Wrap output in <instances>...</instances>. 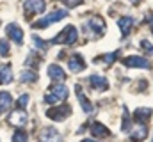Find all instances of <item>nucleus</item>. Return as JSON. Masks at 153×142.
Returning a JSON list of instances; mask_svg holds the SVG:
<instances>
[{"mask_svg": "<svg viewBox=\"0 0 153 142\" xmlns=\"http://www.w3.org/2000/svg\"><path fill=\"white\" fill-rule=\"evenodd\" d=\"M41 142H61V135L55 128H45L39 135Z\"/></svg>", "mask_w": 153, "mask_h": 142, "instance_id": "2eb2a0df", "label": "nucleus"}, {"mask_svg": "<svg viewBox=\"0 0 153 142\" xmlns=\"http://www.w3.org/2000/svg\"><path fill=\"white\" fill-rule=\"evenodd\" d=\"M34 57H36L34 53H29V57L25 59V66H36V68H38L39 62H41V59H34Z\"/></svg>", "mask_w": 153, "mask_h": 142, "instance_id": "bb28decb", "label": "nucleus"}, {"mask_svg": "<svg viewBox=\"0 0 153 142\" xmlns=\"http://www.w3.org/2000/svg\"><path fill=\"white\" fill-rule=\"evenodd\" d=\"M23 11L27 13V18L32 14H41L45 11V0H27L23 4Z\"/></svg>", "mask_w": 153, "mask_h": 142, "instance_id": "0eeeda50", "label": "nucleus"}, {"mask_svg": "<svg viewBox=\"0 0 153 142\" xmlns=\"http://www.w3.org/2000/svg\"><path fill=\"white\" fill-rule=\"evenodd\" d=\"M68 98V87L64 84H57V85H52V89L45 94V101L46 103H59L62 100Z\"/></svg>", "mask_w": 153, "mask_h": 142, "instance_id": "7ed1b4c3", "label": "nucleus"}, {"mask_svg": "<svg viewBox=\"0 0 153 142\" xmlns=\"http://www.w3.org/2000/svg\"><path fill=\"white\" fill-rule=\"evenodd\" d=\"M152 32H153V29H152Z\"/></svg>", "mask_w": 153, "mask_h": 142, "instance_id": "72a5a7b5", "label": "nucleus"}, {"mask_svg": "<svg viewBox=\"0 0 153 142\" xmlns=\"http://www.w3.org/2000/svg\"><path fill=\"white\" fill-rule=\"evenodd\" d=\"M76 39H78L76 29L73 27V25H68L66 29H62L53 39H50L48 44H68V46H71V44L76 43Z\"/></svg>", "mask_w": 153, "mask_h": 142, "instance_id": "f03ea898", "label": "nucleus"}, {"mask_svg": "<svg viewBox=\"0 0 153 142\" xmlns=\"http://www.w3.org/2000/svg\"><path fill=\"white\" fill-rule=\"evenodd\" d=\"M13 105V96L5 91H0V115H4Z\"/></svg>", "mask_w": 153, "mask_h": 142, "instance_id": "6ab92c4d", "label": "nucleus"}, {"mask_svg": "<svg viewBox=\"0 0 153 142\" xmlns=\"http://www.w3.org/2000/svg\"><path fill=\"white\" fill-rule=\"evenodd\" d=\"M27 123V112L25 110H16L9 115V124L16 126V128H23Z\"/></svg>", "mask_w": 153, "mask_h": 142, "instance_id": "1a4fd4ad", "label": "nucleus"}, {"mask_svg": "<svg viewBox=\"0 0 153 142\" xmlns=\"http://www.w3.org/2000/svg\"><path fill=\"white\" fill-rule=\"evenodd\" d=\"M148 137V128L146 124H137L130 130V139L134 142H143L144 139Z\"/></svg>", "mask_w": 153, "mask_h": 142, "instance_id": "9b49d317", "label": "nucleus"}, {"mask_svg": "<svg viewBox=\"0 0 153 142\" xmlns=\"http://www.w3.org/2000/svg\"><path fill=\"white\" fill-rule=\"evenodd\" d=\"M68 66H70V70L73 71V73H78V71L85 70V61H84V57H82L80 53H75V55L70 57Z\"/></svg>", "mask_w": 153, "mask_h": 142, "instance_id": "f8f14e48", "label": "nucleus"}, {"mask_svg": "<svg viewBox=\"0 0 153 142\" xmlns=\"http://www.w3.org/2000/svg\"><path fill=\"white\" fill-rule=\"evenodd\" d=\"M27 141H29L27 132H23L22 128H18V130L14 132V135H13V142H27Z\"/></svg>", "mask_w": 153, "mask_h": 142, "instance_id": "b1692460", "label": "nucleus"}, {"mask_svg": "<svg viewBox=\"0 0 153 142\" xmlns=\"http://www.w3.org/2000/svg\"><path fill=\"white\" fill-rule=\"evenodd\" d=\"M68 16V11L66 9H55V11H52L50 14H46L43 20H39L34 23V29H45V27H48L50 23H55V21H59V20H62V18H66Z\"/></svg>", "mask_w": 153, "mask_h": 142, "instance_id": "20e7f679", "label": "nucleus"}, {"mask_svg": "<svg viewBox=\"0 0 153 142\" xmlns=\"http://www.w3.org/2000/svg\"><path fill=\"white\" fill-rule=\"evenodd\" d=\"M32 41H34L36 48H39L41 52H46V50H48V46H50L46 41H43V39H41V37H38V36H32Z\"/></svg>", "mask_w": 153, "mask_h": 142, "instance_id": "393cba45", "label": "nucleus"}, {"mask_svg": "<svg viewBox=\"0 0 153 142\" xmlns=\"http://www.w3.org/2000/svg\"><path fill=\"white\" fill-rule=\"evenodd\" d=\"M38 78H39V75H38V71H34V70H25V71L20 73V80L25 82V84L38 82Z\"/></svg>", "mask_w": 153, "mask_h": 142, "instance_id": "412c9836", "label": "nucleus"}, {"mask_svg": "<svg viewBox=\"0 0 153 142\" xmlns=\"http://www.w3.org/2000/svg\"><path fill=\"white\" fill-rule=\"evenodd\" d=\"M11 80H13L11 66H9V64H2V66H0V85H2V84H9Z\"/></svg>", "mask_w": 153, "mask_h": 142, "instance_id": "4be33fe9", "label": "nucleus"}, {"mask_svg": "<svg viewBox=\"0 0 153 142\" xmlns=\"http://www.w3.org/2000/svg\"><path fill=\"white\" fill-rule=\"evenodd\" d=\"M150 27H152V29H153V16H152V18H150Z\"/></svg>", "mask_w": 153, "mask_h": 142, "instance_id": "7c9ffc66", "label": "nucleus"}, {"mask_svg": "<svg viewBox=\"0 0 153 142\" xmlns=\"http://www.w3.org/2000/svg\"><path fill=\"white\" fill-rule=\"evenodd\" d=\"M152 142H153V141H152Z\"/></svg>", "mask_w": 153, "mask_h": 142, "instance_id": "f704fd0d", "label": "nucleus"}, {"mask_svg": "<svg viewBox=\"0 0 153 142\" xmlns=\"http://www.w3.org/2000/svg\"><path fill=\"white\" fill-rule=\"evenodd\" d=\"M130 130H132V121H130V115H128L126 106H123V124H121V132L130 133Z\"/></svg>", "mask_w": 153, "mask_h": 142, "instance_id": "5701e85b", "label": "nucleus"}, {"mask_svg": "<svg viewBox=\"0 0 153 142\" xmlns=\"http://www.w3.org/2000/svg\"><path fill=\"white\" fill-rule=\"evenodd\" d=\"M16 105L20 106V108H25V106L29 105V94H22V96L18 98V101H16Z\"/></svg>", "mask_w": 153, "mask_h": 142, "instance_id": "c85d7f7f", "label": "nucleus"}, {"mask_svg": "<svg viewBox=\"0 0 153 142\" xmlns=\"http://www.w3.org/2000/svg\"><path fill=\"white\" fill-rule=\"evenodd\" d=\"M89 84H91V87L96 89V91H105V89H109L107 78H105V76H100V75H91V76H89Z\"/></svg>", "mask_w": 153, "mask_h": 142, "instance_id": "ddd939ff", "label": "nucleus"}, {"mask_svg": "<svg viewBox=\"0 0 153 142\" xmlns=\"http://www.w3.org/2000/svg\"><path fill=\"white\" fill-rule=\"evenodd\" d=\"M123 64H125L126 68H144V70H148V68L152 66L146 57H137V55H128V57H125V59H123Z\"/></svg>", "mask_w": 153, "mask_h": 142, "instance_id": "423d86ee", "label": "nucleus"}, {"mask_svg": "<svg viewBox=\"0 0 153 142\" xmlns=\"http://www.w3.org/2000/svg\"><path fill=\"white\" fill-rule=\"evenodd\" d=\"M48 76H50L52 80H55V82L66 80V73H64V70H62L61 66H57V64H50V66H48Z\"/></svg>", "mask_w": 153, "mask_h": 142, "instance_id": "dca6fc26", "label": "nucleus"}, {"mask_svg": "<svg viewBox=\"0 0 153 142\" xmlns=\"http://www.w3.org/2000/svg\"><path fill=\"white\" fill-rule=\"evenodd\" d=\"M75 92H76V96H78L80 105H82V110H84L85 114H91V112H93V105L87 101V98H85V94H84V91H82L80 84H78V85H75Z\"/></svg>", "mask_w": 153, "mask_h": 142, "instance_id": "f3484780", "label": "nucleus"}, {"mask_svg": "<svg viewBox=\"0 0 153 142\" xmlns=\"http://www.w3.org/2000/svg\"><path fill=\"white\" fill-rule=\"evenodd\" d=\"M9 50H11V48H9V43H7L5 39H0V55H2V57H7V55H9Z\"/></svg>", "mask_w": 153, "mask_h": 142, "instance_id": "a878e982", "label": "nucleus"}, {"mask_svg": "<svg viewBox=\"0 0 153 142\" xmlns=\"http://www.w3.org/2000/svg\"><path fill=\"white\" fill-rule=\"evenodd\" d=\"M70 114H71V106H70V105L52 106V108L46 112V115H48L52 121H64Z\"/></svg>", "mask_w": 153, "mask_h": 142, "instance_id": "39448f33", "label": "nucleus"}, {"mask_svg": "<svg viewBox=\"0 0 153 142\" xmlns=\"http://www.w3.org/2000/svg\"><path fill=\"white\" fill-rule=\"evenodd\" d=\"M141 48L148 53V55H153V44L150 43V41H146V39H143L141 41Z\"/></svg>", "mask_w": 153, "mask_h": 142, "instance_id": "cd10ccee", "label": "nucleus"}, {"mask_svg": "<svg viewBox=\"0 0 153 142\" xmlns=\"http://www.w3.org/2000/svg\"><path fill=\"white\" fill-rule=\"evenodd\" d=\"M82 142H93V141H87V139H85V141H82Z\"/></svg>", "mask_w": 153, "mask_h": 142, "instance_id": "473e14b6", "label": "nucleus"}, {"mask_svg": "<svg viewBox=\"0 0 153 142\" xmlns=\"http://www.w3.org/2000/svg\"><path fill=\"white\" fill-rule=\"evenodd\" d=\"M5 34L9 36V39H13L14 43L22 44L23 43V29H20L16 23H9L5 27Z\"/></svg>", "mask_w": 153, "mask_h": 142, "instance_id": "6e6552de", "label": "nucleus"}, {"mask_svg": "<svg viewBox=\"0 0 153 142\" xmlns=\"http://www.w3.org/2000/svg\"><path fill=\"white\" fill-rule=\"evenodd\" d=\"M66 7H70V9H73V7H76V5H80L82 4V0H61Z\"/></svg>", "mask_w": 153, "mask_h": 142, "instance_id": "c756f323", "label": "nucleus"}, {"mask_svg": "<svg viewBox=\"0 0 153 142\" xmlns=\"http://www.w3.org/2000/svg\"><path fill=\"white\" fill-rule=\"evenodd\" d=\"M117 25H119V29H121L123 37H126V36L130 34L132 27L135 25V20H134L132 16H123V18H119V20H117Z\"/></svg>", "mask_w": 153, "mask_h": 142, "instance_id": "4468645a", "label": "nucleus"}, {"mask_svg": "<svg viewBox=\"0 0 153 142\" xmlns=\"http://www.w3.org/2000/svg\"><path fill=\"white\" fill-rule=\"evenodd\" d=\"M130 2H132V4H139L141 0H130Z\"/></svg>", "mask_w": 153, "mask_h": 142, "instance_id": "2f4dec72", "label": "nucleus"}, {"mask_svg": "<svg viewBox=\"0 0 153 142\" xmlns=\"http://www.w3.org/2000/svg\"><path fill=\"white\" fill-rule=\"evenodd\" d=\"M121 52L119 50H116L112 53H107V55H102V57H98V59H94L93 62H96V64H105V66H112L116 61H117V55H119Z\"/></svg>", "mask_w": 153, "mask_h": 142, "instance_id": "aec40b11", "label": "nucleus"}, {"mask_svg": "<svg viewBox=\"0 0 153 142\" xmlns=\"http://www.w3.org/2000/svg\"><path fill=\"white\" fill-rule=\"evenodd\" d=\"M82 32L87 39H100L105 34V21L102 16H91L89 20L84 21Z\"/></svg>", "mask_w": 153, "mask_h": 142, "instance_id": "f257e3e1", "label": "nucleus"}, {"mask_svg": "<svg viewBox=\"0 0 153 142\" xmlns=\"http://www.w3.org/2000/svg\"><path fill=\"white\" fill-rule=\"evenodd\" d=\"M152 114H153L152 108H148V106H141V108H137V110L134 112V119L137 121V124H146V123L152 119Z\"/></svg>", "mask_w": 153, "mask_h": 142, "instance_id": "9d476101", "label": "nucleus"}, {"mask_svg": "<svg viewBox=\"0 0 153 142\" xmlns=\"http://www.w3.org/2000/svg\"><path fill=\"white\" fill-rule=\"evenodd\" d=\"M91 133H93V137L103 139V137H109L111 135V130L107 126H103L102 123H93L91 124Z\"/></svg>", "mask_w": 153, "mask_h": 142, "instance_id": "a211bd4d", "label": "nucleus"}]
</instances>
